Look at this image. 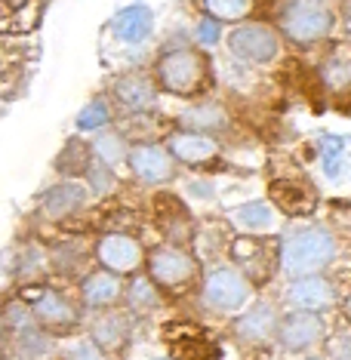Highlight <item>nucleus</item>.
<instances>
[{
    "label": "nucleus",
    "instance_id": "nucleus-35",
    "mask_svg": "<svg viewBox=\"0 0 351 360\" xmlns=\"http://www.w3.org/2000/svg\"><path fill=\"white\" fill-rule=\"evenodd\" d=\"M342 28H345V34L351 37V0L345 4V10H342Z\"/></svg>",
    "mask_w": 351,
    "mask_h": 360
},
{
    "label": "nucleus",
    "instance_id": "nucleus-22",
    "mask_svg": "<svg viewBox=\"0 0 351 360\" xmlns=\"http://www.w3.org/2000/svg\"><path fill=\"white\" fill-rule=\"evenodd\" d=\"M84 188L80 185H71V182H62V185H56L50 188V191L44 194V200H40V207H44V212L50 219H65V216H71L80 203H84Z\"/></svg>",
    "mask_w": 351,
    "mask_h": 360
},
{
    "label": "nucleus",
    "instance_id": "nucleus-8",
    "mask_svg": "<svg viewBox=\"0 0 351 360\" xmlns=\"http://www.w3.org/2000/svg\"><path fill=\"white\" fill-rule=\"evenodd\" d=\"M96 259H99L102 268L124 277V274L139 271V265L145 262V250L129 234H105L99 240V247H96Z\"/></svg>",
    "mask_w": 351,
    "mask_h": 360
},
{
    "label": "nucleus",
    "instance_id": "nucleus-12",
    "mask_svg": "<svg viewBox=\"0 0 351 360\" xmlns=\"http://www.w3.org/2000/svg\"><path fill=\"white\" fill-rule=\"evenodd\" d=\"M111 96L127 111H148L158 102V80H151L142 71H129V75H120L111 84Z\"/></svg>",
    "mask_w": 351,
    "mask_h": 360
},
{
    "label": "nucleus",
    "instance_id": "nucleus-2",
    "mask_svg": "<svg viewBox=\"0 0 351 360\" xmlns=\"http://www.w3.org/2000/svg\"><path fill=\"white\" fill-rule=\"evenodd\" d=\"M277 28L299 46L321 44L336 28V10L326 0H283L277 13Z\"/></svg>",
    "mask_w": 351,
    "mask_h": 360
},
{
    "label": "nucleus",
    "instance_id": "nucleus-24",
    "mask_svg": "<svg viewBox=\"0 0 351 360\" xmlns=\"http://www.w3.org/2000/svg\"><path fill=\"white\" fill-rule=\"evenodd\" d=\"M37 22V6H15V0H0V31H31Z\"/></svg>",
    "mask_w": 351,
    "mask_h": 360
},
{
    "label": "nucleus",
    "instance_id": "nucleus-17",
    "mask_svg": "<svg viewBox=\"0 0 351 360\" xmlns=\"http://www.w3.org/2000/svg\"><path fill=\"white\" fill-rule=\"evenodd\" d=\"M120 292H124L120 274L108 271V268L84 277V283H80V296H84V305H89V308H108L120 299Z\"/></svg>",
    "mask_w": 351,
    "mask_h": 360
},
{
    "label": "nucleus",
    "instance_id": "nucleus-28",
    "mask_svg": "<svg viewBox=\"0 0 351 360\" xmlns=\"http://www.w3.org/2000/svg\"><path fill=\"white\" fill-rule=\"evenodd\" d=\"M93 154H96V160L108 163V167H114V163H120L124 158H129L124 133H114V129H108V133H99V136H96V142H93Z\"/></svg>",
    "mask_w": 351,
    "mask_h": 360
},
{
    "label": "nucleus",
    "instance_id": "nucleus-32",
    "mask_svg": "<svg viewBox=\"0 0 351 360\" xmlns=\"http://www.w3.org/2000/svg\"><path fill=\"white\" fill-rule=\"evenodd\" d=\"M219 37H222V22L203 13V19L198 22V31H194V40H198L200 46H216Z\"/></svg>",
    "mask_w": 351,
    "mask_h": 360
},
{
    "label": "nucleus",
    "instance_id": "nucleus-19",
    "mask_svg": "<svg viewBox=\"0 0 351 360\" xmlns=\"http://www.w3.org/2000/svg\"><path fill=\"white\" fill-rule=\"evenodd\" d=\"M277 317H274V308L272 305H253L247 314L241 317L238 323H234V333L241 335L243 342H253V345H259V342L272 339L277 333Z\"/></svg>",
    "mask_w": 351,
    "mask_h": 360
},
{
    "label": "nucleus",
    "instance_id": "nucleus-33",
    "mask_svg": "<svg viewBox=\"0 0 351 360\" xmlns=\"http://www.w3.org/2000/svg\"><path fill=\"white\" fill-rule=\"evenodd\" d=\"M65 360H105V351L96 342H77L75 348L65 351Z\"/></svg>",
    "mask_w": 351,
    "mask_h": 360
},
{
    "label": "nucleus",
    "instance_id": "nucleus-18",
    "mask_svg": "<svg viewBox=\"0 0 351 360\" xmlns=\"http://www.w3.org/2000/svg\"><path fill=\"white\" fill-rule=\"evenodd\" d=\"M133 339V321L129 314H105L93 323V342L102 351H124Z\"/></svg>",
    "mask_w": 351,
    "mask_h": 360
},
{
    "label": "nucleus",
    "instance_id": "nucleus-16",
    "mask_svg": "<svg viewBox=\"0 0 351 360\" xmlns=\"http://www.w3.org/2000/svg\"><path fill=\"white\" fill-rule=\"evenodd\" d=\"M272 200L287 216H308L314 210V191L296 179H277L272 182Z\"/></svg>",
    "mask_w": 351,
    "mask_h": 360
},
{
    "label": "nucleus",
    "instance_id": "nucleus-7",
    "mask_svg": "<svg viewBox=\"0 0 351 360\" xmlns=\"http://www.w3.org/2000/svg\"><path fill=\"white\" fill-rule=\"evenodd\" d=\"M148 274L163 290H182L198 277V262L185 250L176 247H154L148 252Z\"/></svg>",
    "mask_w": 351,
    "mask_h": 360
},
{
    "label": "nucleus",
    "instance_id": "nucleus-34",
    "mask_svg": "<svg viewBox=\"0 0 351 360\" xmlns=\"http://www.w3.org/2000/svg\"><path fill=\"white\" fill-rule=\"evenodd\" d=\"M326 354H330V360H351V333L330 339V345H326Z\"/></svg>",
    "mask_w": 351,
    "mask_h": 360
},
{
    "label": "nucleus",
    "instance_id": "nucleus-11",
    "mask_svg": "<svg viewBox=\"0 0 351 360\" xmlns=\"http://www.w3.org/2000/svg\"><path fill=\"white\" fill-rule=\"evenodd\" d=\"M324 339V321L314 311H293L277 323V342L287 351H305Z\"/></svg>",
    "mask_w": 351,
    "mask_h": 360
},
{
    "label": "nucleus",
    "instance_id": "nucleus-15",
    "mask_svg": "<svg viewBox=\"0 0 351 360\" xmlns=\"http://www.w3.org/2000/svg\"><path fill=\"white\" fill-rule=\"evenodd\" d=\"M170 151H173L176 160L198 167V163H207V160L216 158V154H219V142L213 136H207V133L182 129V133H176L173 139H170Z\"/></svg>",
    "mask_w": 351,
    "mask_h": 360
},
{
    "label": "nucleus",
    "instance_id": "nucleus-26",
    "mask_svg": "<svg viewBox=\"0 0 351 360\" xmlns=\"http://www.w3.org/2000/svg\"><path fill=\"white\" fill-rule=\"evenodd\" d=\"M203 13L213 15L219 22H243L250 19L256 0H200Z\"/></svg>",
    "mask_w": 351,
    "mask_h": 360
},
{
    "label": "nucleus",
    "instance_id": "nucleus-23",
    "mask_svg": "<svg viewBox=\"0 0 351 360\" xmlns=\"http://www.w3.org/2000/svg\"><path fill=\"white\" fill-rule=\"evenodd\" d=\"M127 302L129 308L136 311V314H148V311H154L160 305V290L158 283H154V277H133V281L127 283Z\"/></svg>",
    "mask_w": 351,
    "mask_h": 360
},
{
    "label": "nucleus",
    "instance_id": "nucleus-27",
    "mask_svg": "<svg viewBox=\"0 0 351 360\" xmlns=\"http://www.w3.org/2000/svg\"><path fill=\"white\" fill-rule=\"evenodd\" d=\"M321 80L333 89H345L351 86V53L339 50V53H330L326 62L321 65Z\"/></svg>",
    "mask_w": 351,
    "mask_h": 360
},
{
    "label": "nucleus",
    "instance_id": "nucleus-10",
    "mask_svg": "<svg viewBox=\"0 0 351 360\" xmlns=\"http://www.w3.org/2000/svg\"><path fill=\"white\" fill-rule=\"evenodd\" d=\"M25 302L31 305V311H34L37 323L46 326V330H75L77 326V308L65 296H59V292L31 290Z\"/></svg>",
    "mask_w": 351,
    "mask_h": 360
},
{
    "label": "nucleus",
    "instance_id": "nucleus-31",
    "mask_svg": "<svg viewBox=\"0 0 351 360\" xmlns=\"http://www.w3.org/2000/svg\"><path fill=\"white\" fill-rule=\"evenodd\" d=\"M216 348L203 339H185L176 342V360H213Z\"/></svg>",
    "mask_w": 351,
    "mask_h": 360
},
{
    "label": "nucleus",
    "instance_id": "nucleus-37",
    "mask_svg": "<svg viewBox=\"0 0 351 360\" xmlns=\"http://www.w3.org/2000/svg\"><path fill=\"white\" fill-rule=\"evenodd\" d=\"M308 360H321V357H308Z\"/></svg>",
    "mask_w": 351,
    "mask_h": 360
},
{
    "label": "nucleus",
    "instance_id": "nucleus-21",
    "mask_svg": "<svg viewBox=\"0 0 351 360\" xmlns=\"http://www.w3.org/2000/svg\"><path fill=\"white\" fill-rule=\"evenodd\" d=\"M154 210H158V216L163 219L160 225H167V234L173 237V240H189L191 216H189V210L182 207V200L173 198V194H158V198H154Z\"/></svg>",
    "mask_w": 351,
    "mask_h": 360
},
{
    "label": "nucleus",
    "instance_id": "nucleus-25",
    "mask_svg": "<svg viewBox=\"0 0 351 360\" xmlns=\"http://www.w3.org/2000/svg\"><path fill=\"white\" fill-rule=\"evenodd\" d=\"M231 222L238 228H243V231H265V228L274 222V212L268 203L253 200V203H243V207H238L231 212Z\"/></svg>",
    "mask_w": 351,
    "mask_h": 360
},
{
    "label": "nucleus",
    "instance_id": "nucleus-30",
    "mask_svg": "<svg viewBox=\"0 0 351 360\" xmlns=\"http://www.w3.org/2000/svg\"><path fill=\"white\" fill-rule=\"evenodd\" d=\"M56 167L65 169V176L87 173V167H89V148H84V145L75 139V142H68V148L62 151V158L56 160Z\"/></svg>",
    "mask_w": 351,
    "mask_h": 360
},
{
    "label": "nucleus",
    "instance_id": "nucleus-5",
    "mask_svg": "<svg viewBox=\"0 0 351 360\" xmlns=\"http://www.w3.org/2000/svg\"><path fill=\"white\" fill-rule=\"evenodd\" d=\"M231 259L250 283H265L281 268V243L272 237H238L231 243Z\"/></svg>",
    "mask_w": 351,
    "mask_h": 360
},
{
    "label": "nucleus",
    "instance_id": "nucleus-6",
    "mask_svg": "<svg viewBox=\"0 0 351 360\" xmlns=\"http://www.w3.org/2000/svg\"><path fill=\"white\" fill-rule=\"evenodd\" d=\"M250 299V281L243 271H234V268H213L203 281V302L207 308L222 311V314H231L247 305Z\"/></svg>",
    "mask_w": 351,
    "mask_h": 360
},
{
    "label": "nucleus",
    "instance_id": "nucleus-3",
    "mask_svg": "<svg viewBox=\"0 0 351 360\" xmlns=\"http://www.w3.org/2000/svg\"><path fill=\"white\" fill-rule=\"evenodd\" d=\"M336 259V237L324 228H302L281 240V268L290 277L317 274Z\"/></svg>",
    "mask_w": 351,
    "mask_h": 360
},
{
    "label": "nucleus",
    "instance_id": "nucleus-4",
    "mask_svg": "<svg viewBox=\"0 0 351 360\" xmlns=\"http://www.w3.org/2000/svg\"><path fill=\"white\" fill-rule=\"evenodd\" d=\"M228 53L247 65H268L281 56V34L268 22L243 19L228 31Z\"/></svg>",
    "mask_w": 351,
    "mask_h": 360
},
{
    "label": "nucleus",
    "instance_id": "nucleus-20",
    "mask_svg": "<svg viewBox=\"0 0 351 360\" xmlns=\"http://www.w3.org/2000/svg\"><path fill=\"white\" fill-rule=\"evenodd\" d=\"M179 124H182V129H194V133H222L231 120H228V111L219 102H200L185 111L179 117Z\"/></svg>",
    "mask_w": 351,
    "mask_h": 360
},
{
    "label": "nucleus",
    "instance_id": "nucleus-1",
    "mask_svg": "<svg viewBox=\"0 0 351 360\" xmlns=\"http://www.w3.org/2000/svg\"><path fill=\"white\" fill-rule=\"evenodd\" d=\"M154 80L160 89L173 96H200L213 80V71H210V59L200 50L173 46V50L160 53L158 65H154Z\"/></svg>",
    "mask_w": 351,
    "mask_h": 360
},
{
    "label": "nucleus",
    "instance_id": "nucleus-14",
    "mask_svg": "<svg viewBox=\"0 0 351 360\" xmlns=\"http://www.w3.org/2000/svg\"><path fill=\"white\" fill-rule=\"evenodd\" d=\"M287 302L302 311H321L333 302V286L321 274H302L287 286Z\"/></svg>",
    "mask_w": 351,
    "mask_h": 360
},
{
    "label": "nucleus",
    "instance_id": "nucleus-29",
    "mask_svg": "<svg viewBox=\"0 0 351 360\" xmlns=\"http://www.w3.org/2000/svg\"><path fill=\"white\" fill-rule=\"evenodd\" d=\"M105 124H111V108H108V102H105L102 96L99 99H93L84 111L77 114V129L80 133H99Z\"/></svg>",
    "mask_w": 351,
    "mask_h": 360
},
{
    "label": "nucleus",
    "instance_id": "nucleus-13",
    "mask_svg": "<svg viewBox=\"0 0 351 360\" xmlns=\"http://www.w3.org/2000/svg\"><path fill=\"white\" fill-rule=\"evenodd\" d=\"M111 31H114V37L124 40V44H145L154 31V13L145 4L124 6V10L111 19Z\"/></svg>",
    "mask_w": 351,
    "mask_h": 360
},
{
    "label": "nucleus",
    "instance_id": "nucleus-9",
    "mask_svg": "<svg viewBox=\"0 0 351 360\" xmlns=\"http://www.w3.org/2000/svg\"><path fill=\"white\" fill-rule=\"evenodd\" d=\"M129 169L136 173V179L148 185H160V182H170L176 176V158L170 148L163 145H154V142H142L129 151Z\"/></svg>",
    "mask_w": 351,
    "mask_h": 360
},
{
    "label": "nucleus",
    "instance_id": "nucleus-38",
    "mask_svg": "<svg viewBox=\"0 0 351 360\" xmlns=\"http://www.w3.org/2000/svg\"><path fill=\"white\" fill-rule=\"evenodd\" d=\"M326 4H336V0H326Z\"/></svg>",
    "mask_w": 351,
    "mask_h": 360
},
{
    "label": "nucleus",
    "instance_id": "nucleus-36",
    "mask_svg": "<svg viewBox=\"0 0 351 360\" xmlns=\"http://www.w3.org/2000/svg\"><path fill=\"white\" fill-rule=\"evenodd\" d=\"M345 314H348V321H351V296L345 299Z\"/></svg>",
    "mask_w": 351,
    "mask_h": 360
}]
</instances>
